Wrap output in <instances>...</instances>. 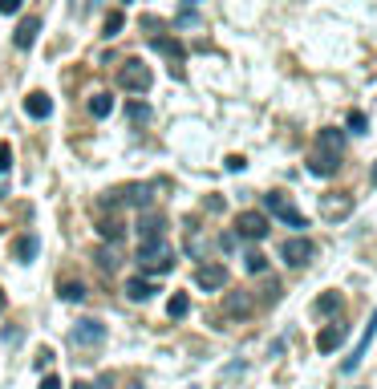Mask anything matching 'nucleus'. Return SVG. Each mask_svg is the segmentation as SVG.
Wrapping results in <instances>:
<instances>
[{
    "label": "nucleus",
    "instance_id": "obj_1",
    "mask_svg": "<svg viewBox=\"0 0 377 389\" xmlns=\"http://www.w3.org/2000/svg\"><path fill=\"white\" fill-rule=\"evenodd\" d=\"M341 159H345V134L341 130H321L316 138V150H312V159H308V170L316 175V179H332L337 170H341Z\"/></svg>",
    "mask_w": 377,
    "mask_h": 389
},
{
    "label": "nucleus",
    "instance_id": "obj_2",
    "mask_svg": "<svg viewBox=\"0 0 377 389\" xmlns=\"http://www.w3.org/2000/svg\"><path fill=\"white\" fill-rule=\"evenodd\" d=\"M138 268L150 276H163L175 268V252H170L166 235H159V239H138Z\"/></svg>",
    "mask_w": 377,
    "mask_h": 389
},
{
    "label": "nucleus",
    "instance_id": "obj_3",
    "mask_svg": "<svg viewBox=\"0 0 377 389\" xmlns=\"http://www.w3.org/2000/svg\"><path fill=\"white\" fill-rule=\"evenodd\" d=\"M118 86L130 93H146L154 86V73H150V65H142L138 57H130V61H122V69H118Z\"/></svg>",
    "mask_w": 377,
    "mask_h": 389
},
{
    "label": "nucleus",
    "instance_id": "obj_4",
    "mask_svg": "<svg viewBox=\"0 0 377 389\" xmlns=\"http://www.w3.org/2000/svg\"><path fill=\"white\" fill-rule=\"evenodd\" d=\"M264 207H268V211H272L280 223H288V228H308V219L292 203H288V199H284L280 191H268V195H264Z\"/></svg>",
    "mask_w": 377,
    "mask_h": 389
},
{
    "label": "nucleus",
    "instance_id": "obj_5",
    "mask_svg": "<svg viewBox=\"0 0 377 389\" xmlns=\"http://www.w3.org/2000/svg\"><path fill=\"white\" fill-rule=\"evenodd\" d=\"M70 341L77 344V349L102 344V341H106V324H102V321H77V324L70 328Z\"/></svg>",
    "mask_w": 377,
    "mask_h": 389
},
{
    "label": "nucleus",
    "instance_id": "obj_6",
    "mask_svg": "<svg viewBox=\"0 0 377 389\" xmlns=\"http://www.w3.org/2000/svg\"><path fill=\"white\" fill-rule=\"evenodd\" d=\"M321 215L325 219H345V215H353V195H345V191H332V195H321Z\"/></svg>",
    "mask_w": 377,
    "mask_h": 389
},
{
    "label": "nucleus",
    "instance_id": "obj_7",
    "mask_svg": "<svg viewBox=\"0 0 377 389\" xmlns=\"http://www.w3.org/2000/svg\"><path fill=\"white\" fill-rule=\"evenodd\" d=\"M312 239H305V235H292V239H284V248H280V255L292 264V268H305L308 260H312Z\"/></svg>",
    "mask_w": 377,
    "mask_h": 389
},
{
    "label": "nucleus",
    "instance_id": "obj_8",
    "mask_svg": "<svg viewBox=\"0 0 377 389\" xmlns=\"http://www.w3.org/2000/svg\"><path fill=\"white\" fill-rule=\"evenodd\" d=\"M236 231L243 239H264V235H268V215H259V211H239Z\"/></svg>",
    "mask_w": 377,
    "mask_h": 389
},
{
    "label": "nucleus",
    "instance_id": "obj_9",
    "mask_svg": "<svg viewBox=\"0 0 377 389\" xmlns=\"http://www.w3.org/2000/svg\"><path fill=\"white\" fill-rule=\"evenodd\" d=\"M106 203L146 207V203H150V186H146V183H130V186H122V191H110V195H106Z\"/></svg>",
    "mask_w": 377,
    "mask_h": 389
},
{
    "label": "nucleus",
    "instance_id": "obj_10",
    "mask_svg": "<svg viewBox=\"0 0 377 389\" xmlns=\"http://www.w3.org/2000/svg\"><path fill=\"white\" fill-rule=\"evenodd\" d=\"M195 284H199L203 292H219V288L227 284V268H223V264H203V268L195 272Z\"/></svg>",
    "mask_w": 377,
    "mask_h": 389
},
{
    "label": "nucleus",
    "instance_id": "obj_11",
    "mask_svg": "<svg viewBox=\"0 0 377 389\" xmlns=\"http://www.w3.org/2000/svg\"><path fill=\"white\" fill-rule=\"evenodd\" d=\"M374 333H377V308H374V317H369V324H365V333H361V341H357V349L345 357V365H341V373H353L357 365H361V357H365V349H369V341H374Z\"/></svg>",
    "mask_w": 377,
    "mask_h": 389
},
{
    "label": "nucleus",
    "instance_id": "obj_12",
    "mask_svg": "<svg viewBox=\"0 0 377 389\" xmlns=\"http://www.w3.org/2000/svg\"><path fill=\"white\" fill-rule=\"evenodd\" d=\"M159 235H166V219H163V215H159V211L138 215V239H159Z\"/></svg>",
    "mask_w": 377,
    "mask_h": 389
},
{
    "label": "nucleus",
    "instance_id": "obj_13",
    "mask_svg": "<svg viewBox=\"0 0 377 389\" xmlns=\"http://www.w3.org/2000/svg\"><path fill=\"white\" fill-rule=\"evenodd\" d=\"M150 45L159 49V53H166V57H170V73H179V69H175V65H183V57H187V49L179 45V41H170V37H159V33L150 37Z\"/></svg>",
    "mask_w": 377,
    "mask_h": 389
},
{
    "label": "nucleus",
    "instance_id": "obj_14",
    "mask_svg": "<svg viewBox=\"0 0 377 389\" xmlns=\"http://www.w3.org/2000/svg\"><path fill=\"white\" fill-rule=\"evenodd\" d=\"M345 333H349V324H329V328H321V333H316V349H321V353H332V349H337V344L345 341Z\"/></svg>",
    "mask_w": 377,
    "mask_h": 389
},
{
    "label": "nucleus",
    "instance_id": "obj_15",
    "mask_svg": "<svg viewBox=\"0 0 377 389\" xmlns=\"http://www.w3.org/2000/svg\"><path fill=\"white\" fill-rule=\"evenodd\" d=\"M37 252H41V239H37V235H21V239L13 244V260H17V264H33Z\"/></svg>",
    "mask_w": 377,
    "mask_h": 389
},
{
    "label": "nucleus",
    "instance_id": "obj_16",
    "mask_svg": "<svg viewBox=\"0 0 377 389\" xmlns=\"http://www.w3.org/2000/svg\"><path fill=\"white\" fill-rule=\"evenodd\" d=\"M37 33H41V17H24L21 24H17V49H33V41H37Z\"/></svg>",
    "mask_w": 377,
    "mask_h": 389
},
{
    "label": "nucleus",
    "instance_id": "obj_17",
    "mask_svg": "<svg viewBox=\"0 0 377 389\" xmlns=\"http://www.w3.org/2000/svg\"><path fill=\"white\" fill-rule=\"evenodd\" d=\"M24 114L29 118H49L53 114V97H49V93H29V97H24Z\"/></svg>",
    "mask_w": 377,
    "mask_h": 389
},
{
    "label": "nucleus",
    "instance_id": "obj_18",
    "mask_svg": "<svg viewBox=\"0 0 377 389\" xmlns=\"http://www.w3.org/2000/svg\"><path fill=\"white\" fill-rule=\"evenodd\" d=\"M154 292H159V288H154L150 280H142V276H134V280H126V296H130V300H150Z\"/></svg>",
    "mask_w": 377,
    "mask_h": 389
},
{
    "label": "nucleus",
    "instance_id": "obj_19",
    "mask_svg": "<svg viewBox=\"0 0 377 389\" xmlns=\"http://www.w3.org/2000/svg\"><path fill=\"white\" fill-rule=\"evenodd\" d=\"M223 308H227V317H248V312H252V296H248V292H232Z\"/></svg>",
    "mask_w": 377,
    "mask_h": 389
},
{
    "label": "nucleus",
    "instance_id": "obj_20",
    "mask_svg": "<svg viewBox=\"0 0 377 389\" xmlns=\"http://www.w3.org/2000/svg\"><path fill=\"white\" fill-rule=\"evenodd\" d=\"M187 312H191V300H187V292H175V296L166 300V317H170V321H183Z\"/></svg>",
    "mask_w": 377,
    "mask_h": 389
},
{
    "label": "nucleus",
    "instance_id": "obj_21",
    "mask_svg": "<svg viewBox=\"0 0 377 389\" xmlns=\"http://www.w3.org/2000/svg\"><path fill=\"white\" fill-rule=\"evenodd\" d=\"M90 114H94V118H110V114H114V97H110V93H94V97H90Z\"/></svg>",
    "mask_w": 377,
    "mask_h": 389
},
{
    "label": "nucleus",
    "instance_id": "obj_22",
    "mask_svg": "<svg viewBox=\"0 0 377 389\" xmlns=\"http://www.w3.org/2000/svg\"><path fill=\"white\" fill-rule=\"evenodd\" d=\"M341 304H345L341 292H325V296L316 300V312H321V317H332V312H341Z\"/></svg>",
    "mask_w": 377,
    "mask_h": 389
},
{
    "label": "nucleus",
    "instance_id": "obj_23",
    "mask_svg": "<svg viewBox=\"0 0 377 389\" xmlns=\"http://www.w3.org/2000/svg\"><path fill=\"white\" fill-rule=\"evenodd\" d=\"M61 300H77V304H81V300H86V284H81V280H65V284H61Z\"/></svg>",
    "mask_w": 377,
    "mask_h": 389
},
{
    "label": "nucleus",
    "instance_id": "obj_24",
    "mask_svg": "<svg viewBox=\"0 0 377 389\" xmlns=\"http://www.w3.org/2000/svg\"><path fill=\"white\" fill-rule=\"evenodd\" d=\"M97 231H102V239L118 244V239H122V231H126V228H122L118 219H102V223H97Z\"/></svg>",
    "mask_w": 377,
    "mask_h": 389
},
{
    "label": "nucleus",
    "instance_id": "obj_25",
    "mask_svg": "<svg viewBox=\"0 0 377 389\" xmlns=\"http://www.w3.org/2000/svg\"><path fill=\"white\" fill-rule=\"evenodd\" d=\"M122 24H126V17H122V13H110V17H106V33H102V37H118Z\"/></svg>",
    "mask_w": 377,
    "mask_h": 389
},
{
    "label": "nucleus",
    "instance_id": "obj_26",
    "mask_svg": "<svg viewBox=\"0 0 377 389\" xmlns=\"http://www.w3.org/2000/svg\"><path fill=\"white\" fill-rule=\"evenodd\" d=\"M243 264H248V272H264V268H268V255L264 252H248V260H243Z\"/></svg>",
    "mask_w": 377,
    "mask_h": 389
},
{
    "label": "nucleus",
    "instance_id": "obj_27",
    "mask_svg": "<svg viewBox=\"0 0 377 389\" xmlns=\"http://www.w3.org/2000/svg\"><path fill=\"white\" fill-rule=\"evenodd\" d=\"M349 130H353V134H365V130H369V118L361 114V110H353V114H349Z\"/></svg>",
    "mask_w": 377,
    "mask_h": 389
},
{
    "label": "nucleus",
    "instance_id": "obj_28",
    "mask_svg": "<svg viewBox=\"0 0 377 389\" xmlns=\"http://www.w3.org/2000/svg\"><path fill=\"white\" fill-rule=\"evenodd\" d=\"M97 268H102V272H114V268H118V255L102 248V252H97Z\"/></svg>",
    "mask_w": 377,
    "mask_h": 389
},
{
    "label": "nucleus",
    "instance_id": "obj_29",
    "mask_svg": "<svg viewBox=\"0 0 377 389\" xmlns=\"http://www.w3.org/2000/svg\"><path fill=\"white\" fill-rule=\"evenodd\" d=\"M8 166H13V146L0 142V175H8Z\"/></svg>",
    "mask_w": 377,
    "mask_h": 389
},
{
    "label": "nucleus",
    "instance_id": "obj_30",
    "mask_svg": "<svg viewBox=\"0 0 377 389\" xmlns=\"http://www.w3.org/2000/svg\"><path fill=\"white\" fill-rule=\"evenodd\" d=\"M130 118H134V122H146V118H150V106H146V102H134V106H130Z\"/></svg>",
    "mask_w": 377,
    "mask_h": 389
},
{
    "label": "nucleus",
    "instance_id": "obj_31",
    "mask_svg": "<svg viewBox=\"0 0 377 389\" xmlns=\"http://www.w3.org/2000/svg\"><path fill=\"white\" fill-rule=\"evenodd\" d=\"M53 365V349H41V353H37V369H49Z\"/></svg>",
    "mask_w": 377,
    "mask_h": 389
},
{
    "label": "nucleus",
    "instance_id": "obj_32",
    "mask_svg": "<svg viewBox=\"0 0 377 389\" xmlns=\"http://www.w3.org/2000/svg\"><path fill=\"white\" fill-rule=\"evenodd\" d=\"M248 162H243V154H227V170H243Z\"/></svg>",
    "mask_w": 377,
    "mask_h": 389
},
{
    "label": "nucleus",
    "instance_id": "obj_33",
    "mask_svg": "<svg viewBox=\"0 0 377 389\" xmlns=\"http://www.w3.org/2000/svg\"><path fill=\"white\" fill-rule=\"evenodd\" d=\"M21 8V0H0V13H17Z\"/></svg>",
    "mask_w": 377,
    "mask_h": 389
},
{
    "label": "nucleus",
    "instance_id": "obj_34",
    "mask_svg": "<svg viewBox=\"0 0 377 389\" xmlns=\"http://www.w3.org/2000/svg\"><path fill=\"white\" fill-rule=\"evenodd\" d=\"M41 389H61V381H57V377H53V373H49L45 381H41Z\"/></svg>",
    "mask_w": 377,
    "mask_h": 389
},
{
    "label": "nucleus",
    "instance_id": "obj_35",
    "mask_svg": "<svg viewBox=\"0 0 377 389\" xmlns=\"http://www.w3.org/2000/svg\"><path fill=\"white\" fill-rule=\"evenodd\" d=\"M94 389H114V377H110V373H106V377H102V381H97Z\"/></svg>",
    "mask_w": 377,
    "mask_h": 389
},
{
    "label": "nucleus",
    "instance_id": "obj_36",
    "mask_svg": "<svg viewBox=\"0 0 377 389\" xmlns=\"http://www.w3.org/2000/svg\"><path fill=\"white\" fill-rule=\"evenodd\" d=\"M374 186H377V162H374Z\"/></svg>",
    "mask_w": 377,
    "mask_h": 389
},
{
    "label": "nucleus",
    "instance_id": "obj_37",
    "mask_svg": "<svg viewBox=\"0 0 377 389\" xmlns=\"http://www.w3.org/2000/svg\"><path fill=\"white\" fill-rule=\"evenodd\" d=\"M77 389H94V386H81V381H77Z\"/></svg>",
    "mask_w": 377,
    "mask_h": 389
},
{
    "label": "nucleus",
    "instance_id": "obj_38",
    "mask_svg": "<svg viewBox=\"0 0 377 389\" xmlns=\"http://www.w3.org/2000/svg\"><path fill=\"white\" fill-rule=\"evenodd\" d=\"M0 308H4V292H0Z\"/></svg>",
    "mask_w": 377,
    "mask_h": 389
},
{
    "label": "nucleus",
    "instance_id": "obj_39",
    "mask_svg": "<svg viewBox=\"0 0 377 389\" xmlns=\"http://www.w3.org/2000/svg\"><path fill=\"white\" fill-rule=\"evenodd\" d=\"M187 4H199V0H187Z\"/></svg>",
    "mask_w": 377,
    "mask_h": 389
},
{
    "label": "nucleus",
    "instance_id": "obj_40",
    "mask_svg": "<svg viewBox=\"0 0 377 389\" xmlns=\"http://www.w3.org/2000/svg\"><path fill=\"white\" fill-rule=\"evenodd\" d=\"M122 4H130V0H122Z\"/></svg>",
    "mask_w": 377,
    "mask_h": 389
},
{
    "label": "nucleus",
    "instance_id": "obj_41",
    "mask_svg": "<svg viewBox=\"0 0 377 389\" xmlns=\"http://www.w3.org/2000/svg\"><path fill=\"white\" fill-rule=\"evenodd\" d=\"M134 389H142V386H134Z\"/></svg>",
    "mask_w": 377,
    "mask_h": 389
}]
</instances>
